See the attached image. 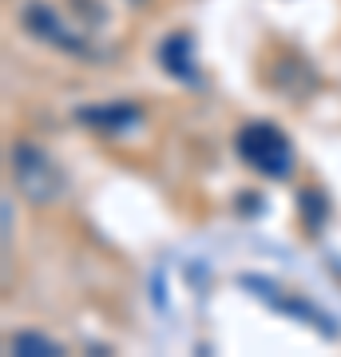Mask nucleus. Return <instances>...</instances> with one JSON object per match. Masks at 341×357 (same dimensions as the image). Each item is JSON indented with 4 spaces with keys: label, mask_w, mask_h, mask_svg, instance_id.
Instances as JSON below:
<instances>
[{
    "label": "nucleus",
    "mask_w": 341,
    "mask_h": 357,
    "mask_svg": "<svg viewBox=\"0 0 341 357\" xmlns=\"http://www.w3.org/2000/svg\"><path fill=\"white\" fill-rule=\"evenodd\" d=\"M8 163H13L16 191L24 195L32 206H48V203H60V199H63L68 178H63L60 163H56L40 143L16 139L13 151H8Z\"/></svg>",
    "instance_id": "f257e3e1"
},
{
    "label": "nucleus",
    "mask_w": 341,
    "mask_h": 357,
    "mask_svg": "<svg viewBox=\"0 0 341 357\" xmlns=\"http://www.w3.org/2000/svg\"><path fill=\"white\" fill-rule=\"evenodd\" d=\"M234 151L250 171L266 178H290L294 171V147L274 123H246L234 135Z\"/></svg>",
    "instance_id": "f03ea898"
},
{
    "label": "nucleus",
    "mask_w": 341,
    "mask_h": 357,
    "mask_svg": "<svg viewBox=\"0 0 341 357\" xmlns=\"http://www.w3.org/2000/svg\"><path fill=\"white\" fill-rule=\"evenodd\" d=\"M20 24H24L36 40L68 52V56H84V60H96V56H100V48L91 44L88 32H84V28H72L48 0H28L24 8H20Z\"/></svg>",
    "instance_id": "7ed1b4c3"
},
{
    "label": "nucleus",
    "mask_w": 341,
    "mask_h": 357,
    "mask_svg": "<svg viewBox=\"0 0 341 357\" xmlns=\"http://www.w3.org/2000/svg\"><path fill=\"white\" fill-rule=\"evenodd\" d=\"M242 286H246L254 298H262V302H270L274 310H282V314H294V318H302V321H310V326H317L326 337H338V333H341V326H338V321H329L326 310H317L314 302H305V298L290 294L286 286H278V282L262 278V274H242Z\"/></svg>",
    "instance_id": "20e7f679"
},
{
    "label": "nucleus",
    "mask_w": 341,
    "mask_h": 357,
    "mask_svg": "<svg viewBox=\"0 0 341 357\" xmlns=\"http://www.w3.org/2000/svg\"><path fill=\"white\" fill-rule=\"evenodd\" d=\"M143 119L135 103H100V107H76V123L100 131V135H123Z\"/></svg>",
    "instance_id": "39448f33"
},
{
    "label": "nucleus",
    "mask_w": 341,
    "mask_h": 357,
    "mask_svg": "<svg viewBox=\"0 0 341 357\" xmlns=\"http://www.w3.org/2000/svg\"><path fill=\"white\" fill-rule=\"evenodd\" d=\"M159 60H163V68L175 79H183V84H202L199 64H195V40L187 32H171L163 40V48H159Z\"/></svg>",
    "instance_id": "423d86ee"
},
{
    "label": "nucleus",
    "mask_w": 341,
    "mask_h": 357,
    "mask_svg": "<svg viewBox=\"0 0 341 357\" xmlns=\"http://www.w3.org/2000/svg\"><path fill=\"white\" fill-rule=\"evenodd\" d=\"M8 349L20 357H56L63 354V345L60 342H52L48 333H32V330H20L8 337Z\"/></svg>",
    "instance_id": "0eeeda50"
},
{
    "label": "nucleus",
    "mask_w": 341,
    "mask_h": 357,
    "mask_svg": "<svg viewBox=\"0 0 341 357\" xmlns=\"http://www.w3.org/2000/svg\"><path fill=\"white\" fill-rule=\"evenodd\" d=\"M298 203L310 211V222H314V227H321V215H326V199H321L317 191H302V199H298Z\"/></svg>",
    "instance_id": "6e6552de"
},
{
    "label": "nucleus",
    "mask_w": 341,
    "mask_h": 357,
    "mask_svg": "<svg viewBox=\"0 0 341 357\" xmlns=\"http://www.w3.org/2000/svg\"><path fill=\"white\" fill-rule=\"evenodd\" d=\"M76 8H84V13H88L91 24H103V20H107V13H103V8H96V0H76Z\"/></svg>",
    "instance_id": "1a4fd4ad"
},
{
    "label": "nucleus",
    "mask_w": 341,
    "mask_h": 357,
    "mask_svg": "<svg viewBox=\"0 0 341 357\" xmlns=\"http://www.w3.org/2000/svg\"><path fill=\"white\" fill-rule=\"evenodd\" d=\"M131 4H143V0H131Z\"/></svg>",
    "instance_id": "9d476101"
}]
</instances>
